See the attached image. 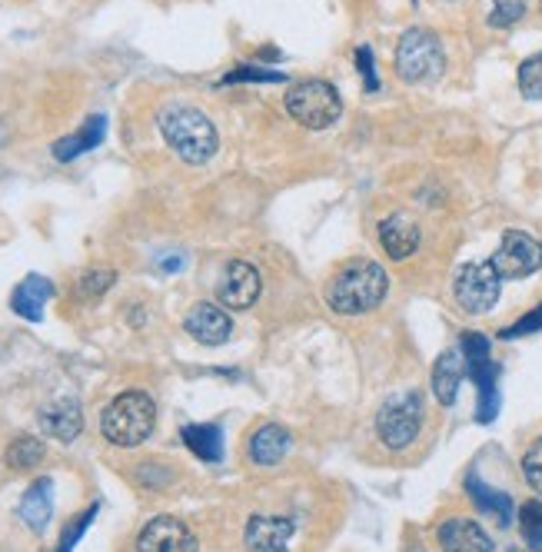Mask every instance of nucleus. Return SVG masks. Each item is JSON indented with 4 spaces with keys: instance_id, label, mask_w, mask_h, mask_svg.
I'll return each instance as SVG.
<instances>
[{
    "instance_id": "c9c22d12",
    "label": "nucleus",
    "mask_w": 542,
    "mask_h": 552,
    "mask_svg": "<svg viewBox=\"0 0 542 552\" xmlns=\"http://www.w3.org/2000/svg\"><path fill=\"white\" fill-rule=\"evenodd\" d=\"M539 7H542V0H539Z\"/></svg>"
},
{
    "instance_id": "72a5a7b5",
    "label": "nucleus",
    "mask_w": 542,
    "mask_h": 552,
    "mask_svg": "<svg viewBox=\"0 0 542 552\" xmlns=\"http://www.w3.org/2000/svg\"><path fill=\"white\" fill-rule=\"evenodd\" d=\"M406 552H426V549H423V546H419V543H413V546H409Z\"/></svg>"
},
{
    "instance_id": "5701e85b",
    "label": "nucleus",
    "mask_w": 542,
    "mask_h": 552,
    "mask_svg": "<svg viewBox=\"0 0 542 552\" xmlns=\"http://www.w3.org/2000/svg\"><path fill=\"white\" fill-rule=\"evenodd\" d=\"M183 443L197 459L203 463H220L223 459V436H220V426L213 423H190L183 426Z\"/></svg>"
},
{
    "instance_id": "dca6fc26",
    "label": "nucleus",
    "mask_w": 542,
    "mask_h": 552,
    "mask_svg": "<svg viewBox=\"0 0 542 552\" xmlns=\"http://www.w3.org/2000/svg\"><path fill=\"white\" fill-rule=\"evenodd\" d=\"M293 446V436L290 429L280 426V423H263L260 429H253V436L247 439V456L253 466H276L283 463L286 453Z\"/></svg>"
},
{
    "instance_id": "aec40b11",
    "label": "nucleus",
    "mask_w": 542,
    "mask_h": 552,
    "mask_svg": "<svg viewBox=\"0 0 542 552\" xmlns=\"http://www.w3.org/2000/svg\"><path fill=\"white\" fill-rule=\"evenodd\" d=\"M50 516H54V483H50V479H37V483L24 493V499H20V519H24L34 533H44Z\"/></svg>"
},
{
    "instance_id": "6ab92c4d",
    "label": "nucleus",
    "mask_w": 542,
    "mask_h": 552,
    "mask_svg": "<svg viewBox=\"0 0 542 552\" xmlns=\"http://www.w3.org/2000/svg\"><path fill=\"white\" fill-rule=\"evenodd\" d=\"M466 376V360H463V350H446L443 356L436 360L433 366V396L443 406H453L456 403V393H459V383Z\"/></svg>"
},
{
    "instance_id": "4468645a",
    "label": "nucleus",
    "mask_w": 542,
    "mask_h": 552,
    "mask_svg": "<svg viewBox=\"0 0 542 552\" xmlns=\"http://www.w3.org/2000/svg\"><path fill=\"white\" fill-rule=\"evenodd\" d=\"M436 543L443 552H493V539L476 519L453 516L436 529Z\"/></svg>"
},
{
    "instance_id": "473e14b6",
    "label": "nucleus",
    "mask_w": 542,
    "mask_h": 552,
    "mask_svg": "<svg viewBox=\"0 0 542 552\" xmlns=\"http://www.w3.org/2000/svg\"><path fill=\"white\" fill-rule=\"evenodd\" d=\"M356 67H360V77L370 94L380 90V77H376V64H373V50L370 47H356Z\"/></svg>"
},
{
    "instance_id": "f3484780",
    "label": "nucleus",
    "mask_w": 542,
    "mask_h": 552,
    "mask_svg": "<svg viewBox=\"0 0 542 552\" xmlns=\"http://www.w3.org/2000/svg\"><path fill=\"white\" fill-rule=\"evenodd\" d=\"M40 429L47 436L60 439V443H74L84 429V410H80L77 400H57L40 410Z\"/></svg>"
},
{
    "instance_id": "1a4fd4ad",
    "label": "nucleus",
    "mask_w": 542,
    "mask_h": 552,
    "mask_svg": "<svg viewBox=\"0 0 542 552\" xmlns=\"http://www.w3.org/2000/svg\"><path fill=\"white\" fill-rule=\"evenodd\" d=\"M489 263L499 273V280H523V276H533L542 267V243L523 230H506L503 243H499Z\"/></svg>"
},
{
    "instance_id": "2eb2a0df",
    "label": "nucleus",
    "mask_w": 542,
    "mask_h": 552,
    "mask_svg": "<svg viewBox=\"0 0 542 552\" xmlns=\"http://www.w3.org/2000/svg\"><path fill=\"white\" fill-rule=\"evenodd\" d=\"M380 247L390 260H409L423 243V233H419V223L409 217V213H393V217L380 220Z\"/></svg>"
},
{
    "instance_id": "412c9836",
    "label": "nucleus",
    "mask_w": 542,
    "mask_h": 552,
    "mask_svg": "<svg viewBox=\"0 0 542 552\" xmlns=\"http://www.w3.org/2000/svg\"><path fill=\"white\" fill-rule=\"evenodd\" d=\"M104 137H107V117L94 114V117L87 120L84 127L77 130V134H70V137H60V140L54 143V157H57L60 163H67V160H77L80 153H87V150L100 147V143H104Z\"/></svg>"
},
{
    "instance_id": "9b49d317",
    "label": "nucleus",
    "mask_w": 542,
    "mask_h": 552,
    "mask_svg": "<svg viewBox=\"0 0 542 552\" xmlns=\"http://www.w3.org/2000/svg\"><path fill=\"white\" fill-rule=\"evenodd\" d=\"M197 536L177 516H153L137 536V552H197Z\"/></svg>"
},
{
    "instance_id": "b1692460",
    "label": "nucleus",
    "mask_w": 542,
    "mask_h": 552,
    "mask_svg": "<svg viewBox=\"0 0 542 552\" xmlns=\"http://www.w3.org/2000/svg\"><path fill=\"white\" fill-rule=\"evenodd\" d=\"M40 459H44V443H40L37 436H17L14 443L7 446V453H4V463L10 469H17V473L34 469Z\"/></svg>"
},
{
    "instance_id": "2f4dec72",
    "label": "nucleus",
    "mask_w": 542,
    "mask_h": 552,
    "mask_svg": "<svg viewBox=\"0 0 542 552\" xmlns=\"http://www.w3.org/2000/svg\"><path fill=\"white\" fill-rule=\"evenodd\" d=\"M536 330H542V303L536 306L533 313H526L523 320H516L513 326H506L503 333V340H519V336H529V333H536Z\"/></svg>"
},
{
    "instance_id": "f257e3e1",
    "label": "nucleus",
    "mask_w": 542,
    "mask_h": 552,
    "mask_svg": "<svg viewBox=\"0 0 542 552\" xmlns=\"http://www.w3.org/2000/svg\"><path fill=\"white\" fill-rule=\"evenodd\" d=\"M390 276L376 260H353L346 263L326 286V306L340 316H360L376 310L386 300Z\"/></svg>"
},
{
    "instance_id": "39448f33",
    "label": "nucleus",
    "mask_w": 542,
    "mask_h": 552,
    "mask_svg": "<svg viewBox=\"0 0 542 552\" xmlns=\"http://www.w3.org/2000/svg\"><path fill=\"white\" fill-rule=\"evenodd\" d=\"M286 114L306 130H330L343 114V100L326 80H303L286 94Z\"/></svg>"
},
{
    "instance_id": "ddd939ff",
    "label": "nucleus",
    "mask_w": 542,
    "mask_h": 552,
    "mask_svg": "<svg viewBox=\"0 0 542 552\" xmlns=\"http://www.w3.org/2000/svg\"><path fill=\"white\" fill-rule=\"evenodd\" d=\"M296 533V523L286 516H250L243 529V543L250 552H290V539Z\"/></svg>"
},
{
    "instance_id": "0eeeda50",
    "label": "nucleus",
    "mask_w": 542,
    "mask_h": 552,
    "mask_svg": "<svg viewBox=\"0 0 542 552\" xmlns=\"http://www.w3.org/2000/svg\"><path fill=\"white\" fill-rule=\"evenodd\" d=\"M463 360H466V370L473 376L476 390H479V413L476 419L479 423H493L496 410H499V393H496V380H499V366L489 360V340L483 333H466L463 340Z\"/></svg>"
},
{
    "instance_id": "7ed1b4c3",
    "label": "nucleus",
    "mask_w": 542,
    "mask_h": 552,
    "mask_svg": "<svg viewBox=\"0 0 542 552\" xmlns=\"http://www.w3.org/2000/svg\"><path fill=\"white\" fill-rule=\"evenodd\" d=\"M153 429H157V403L140 390L120 393L117 400L107 403L104 416H100V433H104V439L124 449L147 443Z\"/></svg>"
},
{
    "instance_id": "4be33fe9",
    "label": "nucleus",
    "mask_w": 542,
    "mask_h": 552,
    "mask_svg": "<svg viewBox=\"0 0 542 552\" xmlns=\"http://www.w3.org/2000/svg\"><path fill=\"white\" fill-rule=\"evenodd\" d=\"M466 493H469V499L476 503L479 513L493 516L499 526H509V523H513V499H509L506 493H496V489H489L479 476H469V479H466Z\"/></svg>"
},
{
    "instance_id": "a211bd4d",
    "label": "nucleus",
    "mask_w": 542,
    "mask_h": 552,
    "mask_svg": "<svg viewBox=\"0 0 542 552\" xmlns=\"http://www.w3.org/2000/svg\"><path fill=\"white\" fill-rule=\"evenodd\" d=\"M54 296V283L44 280V276H27L24 283L17 286L14 293H10V310L17 316H24V320L37 323L44 320V303Z\"/></svg>"
},
{
    "instance_id": "f704fd0d",
    "label": "nucleus",
    "mask_w": 542,
    "mask_h": 552,
    "mask_svg": "<svg viewBox=\"0 0 542 552\" xmlns=\"http://www.w3.org/2000/svg\"><path fill=\"white\" fill-rule=\"evenodd\" d=\"M509 552H519V549H509Z\"/></svg>"
},
{
    "instance_id": "f03ea898",
    "label": "nucleus",
    "mask_w": 542,
    "mask_h": 552,
    "mask_svg": "<svg viewBox=\"0 0 542 552\" xmlns=\"http://www.w3.org/2000/svg\"><path fill=\"white\" fill-rule=\"evenodd\" d=\"M157 127H160L163 140H167V147L177 153L180 160L193 163V167L207 163L220 147V137H217L213 120L203 114V110L190 107V104L163 107L157 114Z\"/></svg>"
},
{
    "instance_id": "423d86ee",
    "label": "nucleus",
    "mask_w": 542,
    "mask_h": 552,
    "mask_svg": "<svg viewBox=\"0 0 542 552\" xmlns=\"http://www.w3.org/2000/svg\"><path fill=\"white\" fill-rule=\"evenodd\" d=\"M419 429H423V396L413 390L390 396L376 413V436L386 449L413 446Z\"/></svg>"
},
{
    "instance_id": "9d476101",
    "label": "nucleus",
    "mask_w": 542,
    "mask_h": 552,
    "mask_svg": "<svg viewBox=\"0 0 542 552\" xmlns=\"http://www.w3.org/2000/svg\"><path fill=\"white\" fill-rule=\"evenodd\" d=\"M260 290H263L260 270L250 267L247 260H233L223 267V276L217 283V303L223 310H250L260 300Z\"/></svg>"
},
{
    "instance_id": "f8f14e48",
    "label": "nucleus",
    "mask_w": 542,
    "mask_h": 552,
    "mask_svg": "<svg viewBox=\"0 0 542 552\" xmlns=\"http://www.w3.org/2000/svg\"><path fill=\"white\" fill-rule=\"evenodd\" d=\"M183 330L203 346H223L233 336L230 310H223L220 303H193L183 316Z\"/></svg>"
},
{
    "instance_id": "7c9ffc66",
    "label": "nucleus",
    "mask_w": 542,
    "mask_h": 552,
    "mask_svg": "<svg viewBox=\"0 0 542 552\" xmlns=\"http://www.w3.org/2000/svg\"><path fill=\"white\" fill-rule=\"evenodd\" d=\"M94 516H97V506H90L87 513H80V516H77V523L64 529V536H60L57 552H70V549H74V546H77V539L87 533V526H90V523H94Z\"/></svg>"
},
{
    "instance_id": "6e6552de",
    "label": "nucleus",
    "mask_w": 542,
    "mask_h": 552,
    "mask_svg": "<svg viewBox=\"0 0 542 552\" xmlns=\"http://www.w3.org/2000/svg\"><path fill=\"white\" fill-rule=\"evenodd\" d=\"M499 290H503V280L493 270V263H466L459 267L456 280H453V296L456 303L463 306L466 313L483 316L499 303Z\"/></svg>"
},
{
    "instance_id": "a878e982",
    "label": "nucleus",
    "mask_w": 542,
    "mask_h": 552,
    "mask_svg": "<svg viewBox=\"0 0 542 552\" xmlns=\"http://www.w3.org/2000/svg\"><path fill=\"white\" fill-rule=\"evenodd\" d=\"M519 90H523L526 100H542V50L523 60V67H519Z\"/></svg>"
},
{
    "instance_id": "20e7f679",
    "label": "nucleus",
    "mask_w": 542,
    "mask_h": 552,
    "mask_svg": "<svg viewBox=\"0 0 542 552\" xmlns=\"http://www.w3.org/2000/svg\"><path fill=\"white\" fill-rule=\"evenodd\" d=\"M443 70L446 54L433 30H406L400 37V47H396V74H400V80H406V84H436Z\"/></svg>"
},
{
    "instance_id": "c756f323",
    "label": "nucleus",
    "mask_w": 542,
    "mask_h": 552,
    "mask_svg": "<svg viewBox=\"0 0 542 552\" xmlns=\"http://www.w3.org/2000/svg\"><path fill=\"white\" fill-rule=\"evenodd\" d=\"M523 479L542 496V436L523 453Z\"/></svg>"
},
{
    "instance_id": "cd10ccee",
    "label": "nucleus",
    "mask_w": 542,
    "mask_h": 552,
    "mask_svg": "<svg viewBox=\"0 0 542 552\" xmlns=\"http://www.w3.org/2000/svg\"><path fill=\"white\" fill-rule=\"evenodd\" d=\"M117 273L114 270H87L80 276V296H87V300H97V296H104L110 286H114Z\"/></svg>"
},
{
    "instance_id": "393cba45",
    "label": "nucleus",
    "mask_w": 542,
    "mask_h": 552,
    "mask_svg": "<svg viewBox=\"0 0 542 552\" xmlns=\"http://www.w3.org/2000/svg\"><path fill=\"white\" fill-rule=\"evenodd\" d=\"M519 529H523L526 546L533 552H542V499H529L519 509Z\"/></svg>"
},
{
    "instance_id": "c85d7f7f",
    "label": "nucleus",
    "mask_w": 542,
    "mask_h": 552,
    "mask_svg": "<svg viewBox=\"0 0 542 552\" xmlns=\"http://www.w3.org/2000/svg\"><path fill=\"white\" fill-rule=\"evenodd\" d=\"M526 14V4L523 0H496L493 4V14H489V27H513L516 20H523Z\"/></svg>"
},
{
    "instance_id": "bb28decb",
    "label": "nucleus",
    "mask_w": 542,
    "mask_h": 552,
    "mask_svg": "<svg viewBox=\"0 0 542 552\" xmlns=\"http://www.w3.org/2000/svg\"><path fill=\"white\" fill-rule=\"evenodd\" d=\"M243 80H250V84H286V74H280V70H263V67H253V64H243V67L233 70V74L223 77L220 87L243 84Z\"/></svg>"
}]
</instances>
